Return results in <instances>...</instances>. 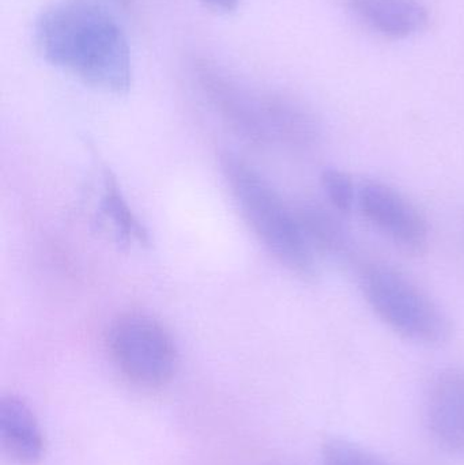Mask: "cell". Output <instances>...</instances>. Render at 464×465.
I'll return each instance as SVG.
<instances>
[{
  "instance_id": "cell-14",
  "label": "cell",
  "mask_w": 464,
  "mask_h": 465,
  "mask_svg": "<svg viewBox=\"0 0 464 465\" xmlns=\"http://www.w3.org/2000/svg\"><path fill=\"white\" fill-rule=\"evenodd\" d=\"M207 7L218 13H232L236 10L240 0H202Z\"/></svg>"
},
{
  "instance_id": "cell-15",
  "label": "cell",
  "mask_w": 464,
  "mask_h": 465,
  "mask_svg": "<svg viewBox=\"0 0 464 465\" xmlns=\"http://www.w3.org/2000/svg\"><path fill=\"white\" fill-rule=\"evenodd\" d=\"M116 2L122 3V5H127L130 0H116Z\"/></svg>"
},
{
  "instance_id": "cell-13",
  "label": "cell",
  "mask_w": 464,
  "mask_h": 465,
  "mask_svg": "<svg viewBox=\"0 0 464 465\" xmlns=\"http://www.w3.org/2000/svg\"><path fill=\"white\" fill-rule=\"evenodd\" d=\"M324 465H389L361 445L342 439H331L321 450Z\"/></svg>"
},
{
  "instance_id": "cell-1",
  "label": "cell",
  "mask_w": 464,
  "mask_h": 465,
  "mask_svg": "<svg viewBox=\"0 0 464 465\" xmlns=\"http://www.w3.org/2000/svg\"><path fill=\"white\" fill-rule=\"evenodd\" d=\"M44 59L106 93L124 94L133 82L127 35L117 19L94 0H60L35 22Z\"/></svg>"
},
{
  "instance_id": "cell-2",
  "label": "cell",
  "mask_w": 464,
  "mask_h": 465,
  "mask_svg": "<svg viewBox=\"0 0 464 465\" xmlns=\"http://www.w3.org/2000/svg\"><path fill=\"white\" fill-rule=\"evenodd\" d=\"M207 100L242 138L266 147L305 150L319 143L315 114L288 95L253 89L209 62L196 65Z\"/></svg>"
},
{
  "instance_id": "cell-8",
  "label": "cell",
  "mask_w": 464,
  "mask_h": 465,
  "mask_svg": "<svg viewBox=\"0 0 464 465\" xmlns=\"http://www.w3.org/2000/svg\"><path fill=\"white\" fill-rule=\"evenodd\" d=\"M302 231L316 256H323L330 262L359 271L364 262L360 249L348 226L341 220V214L318 203H305L296 209Z\"/></svg>"
},
{
  "instance_id": "cell-10",
  "label": "cell",
  "mask_w": 464,
  "mask_h": 465,
  "mask_svg": "<svg viewBox=\"0 0 464 465\" xmlns=\"http://www.w3.org/2000/svg\"><path fill=\"white\" fill-rule=\"evenodd\" d=\"M351 13L373 32L402 40L425 29L427 8L414 0H349Z\"/></svg>"
},
{
  "instance_id": "cell-3",
  "label": "cell",
  "mask_w": 464,
  "mask_h": 465,
  "mask_svg": "<svg viewBox=\"0 0 464 465\" xmlns=\"http://www.w3.org/2000/svg\"><path fill=\"white\" fill-rule=\"evenodd\" d=\"M221 166L237 207L264 248L297 278L318 281L319 257L308 242L296 210L239 155L225 153Z\"/></svg>"
},
{
  "instance_id": "cell-4",
  "label": "cell",
  "mask_w": 464,
  "mask_h": 465,
  "mask_svg": "<svg viewBox=\"0 0 464 465\" xmlns=\"http://www.w3.org/2000/svg\"><path fill=\"white\" fill-rule=\"evenodd\" d=\"M357 272L368 306L397 335L421 346H440L449 341L451 320L405 273L381 262H364Z\"/></svg>"
},
{
  "instance_id": "cell-6",
  "label": "cell",
  "mask_w": 464,
  "mask_h": 465,
  "mask_svg": "<svg viewBox=\"0 0 464 465\" xmlns=\"http://www.w3.org/2000/svg\"><path fill=\"white\" fill-rule=\"evenodd\" d=\"M357 209L373 228L402 251L413 254L427 251L430 237L427 218L392 185L380 180L360 183Z\"/></svg>"
},
{
  "instance_id": "cell-9",
  "label": "cell",
  "mask_w": 464,
  "mask_h": 465,
  "mask_svg": "<svg viewBox=\"0 0 464 465\" xmlns=\"http://www.w3.org/2000/svg\"><path fill=\"white\" fill-rule=\"evenodd\" d=\"M0 441L5 452L21 464L40 463L45 453L40 423L26 401L18 396L0 398Z\"/></svg>"
},
{
  "instance_id": "cell-5",
  "label": "cell",
  "mask_w": 464,
  "mask_h": 465,
  "mask_svg": "<svg viewBox=\"0 0 464 465\" xmlns=\"http://www.w3.org/2000/svg\"><path fill=\"white\" fill-rule=\"evenodd\" d=\"M108 349L114 365L139 387H163L176 373L173 338L149 314L133 312L117 317L109 328Z\"/></svg>"
},
{
  "instance_id": "cell-12",
  "label": "cell",
  "mask_w": 464,
  "mask_h": 465,
  "mask_svg": "<svg viewBox=\"0 0 464 465\" xmlns=\"http://www.w3.org/2000/svg\"><path fill=\"white\" fill-rule=\"evenodd\" d=\"M321 188L330 207L341 215H349L357 207L359 185L342 169L327 168L321 174Z\"/></svg>"
},
{
  "instance_id": "cell-7",
  "label": "cell",
  "mask_w": 464,
  "mask_h": 465,
  "mask_svg": "<svg viewBox=\"0 0 464 465\" xmlns=\"http://www.w3.org/2000/svg\"><path fill=\"white\" fill-rule=\"evenodd\" d=\"M425 412L436 442L447 452L464 455V369H447L435 377Z\"/></svg>"
},
{
  "instance_id": "cell-11",
  "label": "cell",
  "mask_w": 464,
  "mask_h": 465,
  "mask_svg": "<svg viewBox=\"0 0 464 465\" xmlns=\"http://www.w3.org/2000/svg\"><path fill=\"white\" fill-rule=\"evenodd\" d=\"M101 214L106 223H111L114 234L124 242L146 243L147 232L144 231L127 202L119 193L116 182L109 174L105 176L103 198L100 203Z\"/></svg>"
}]
</instances>
